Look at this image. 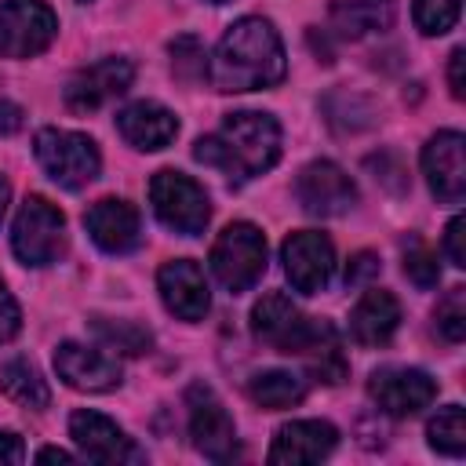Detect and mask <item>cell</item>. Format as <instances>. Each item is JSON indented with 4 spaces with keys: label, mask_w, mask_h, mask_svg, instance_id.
Returning <instances> with one entry per match:
<instances>
[{
    "label": "cell",
    "mask_w": 466,
    "mask_h": 466,
    "mask_svg": "<svg viewBox=\"0 0 466 466\" xmlns=\"http://www.w3.org/2000/svg\"><path fill=\"white\" fill-rule=\"evenodd\" d=\"M208 73L211 84L226 95L273 87L288 73L284 44L266 18H240L222 33L215 58L208 62Z\"/></svg>",
    "instance_id": "1"
},
{
    "label": "cell",
    "mask_w": 466,
    "mask_h": 466,
    "mask_svg": "<svg viewBox=\"0 0 466 466\" xmlns=\"http://www.w3.org/2000/svg\"><path fill=\"white\" fill-rule=\"evenodd\" d=\"M193 157L208 167L226 171L237 182L255 178L269 171L280 157V124L269 113H255V109L229 113L218 135L197 138Z\"/></svg>",
    "instance_id": "2"
},
{
    "label": "cell",
    "mask_w": 466,
    "mask_h": 466,
    "mask_svg": "<svg viewBox=\"0 0 466 466\" xmlns=\"http://www.w3.org/2000/svg\"><path fill=\"white\" fill-rule=\"evenodd\" d=\"M251 331L255 339L269 342L273 350L280 353H295V357H306L317 342L331 339L335 328L328 320H317V317H302L299 306L280 295V291H269L255 302L251 309Z\"/></svg>",
    "instance_id": "3"
},
{
    "label": "cell",
    "mask_w": 466,
    "mask_h": 466,
    "mask_svg": "<svg viewBox=\"0 0 466 466\" xmlns=\"http://www.w3.org/2000/svg\"><path fill=\"white\" fill-rule=\"evenodd\" d=\"M208 262H211L215 280L226 291H233V295L248 291L266 273V237H262V229L251 226V222H229L218 233V240L211 244Z\"/></svg>",
    "instance_id": "4"
},
{
    "label": "cell",
    "mask_w": 466,
    "mask_h": 466,
    "mask_svg": "<svg viewBox=\"0 0 466 466\" xmlns=\"http://www.w3.org/2000/svg\"><path fill=\"white\" fill-rule=\"evenodd\" d=\"M33 153H36L40 167L66 189H84L87 182H95V175L102 167L98 146L80 131L40 127L33 138Z\"/></svg>",
    "instance_id": "5"
},
{
    "label": "cell",
    "mask_w": 466,
    "mask_h": 466,
    "mask_svg": "<svg viewBox=\"0 0 466 466\" xmlns=\"http://www.w3.org/2000/svg\"><path fill=\"white\" fill-rule=\"evenodd\" d=\"M149 204H153L157 218L182 237L204 233V226L211 218V204H208L204 186L182 171H171V167H164L149 178Z\"/></svg>",
    "instance_id": "6"
},
{
    "label": "cell",
    "mask_w": 466,
    "mask_h": 466,
    "mask_svg": "<svg viewBox=\"0 0 466 466\" xmlns=\"http://www.w3.org/2000/svg\"><path fill=\"white\" fill-rule=\"evenodd\" d=\"M62 240H66V218L62 211L33 193L25 197L18 218H15V233H11V244H15V255L25 262V266H47L58 258L62 251Z\"/></svg>",
    "instance_id": "7"
},
{
    "label": "cell",
    "mask_w": 466,
    "mask_h": 466,
    "mask_svg": "<svg viewBox=\"0 0 466 466\" xmlns=\"http://www.w3.org/2000/svg\"><path fill=\"white\" fill-rule=\"evenodd\" d=\"M58 33V18L44 0H4L0 4V55L29 58L40 55Z\"/></svg>",
    "instance_id": "8"
},
{
    "label": "cell",
    "mask_w": 466,
    "mask_h": 466,
    "mask_svg": "<svg viewBox=\"0 0 466 466\" xmlns=\"http://www.w3.org/2000/svg\"><path fill=\"white\" fill-rule=\"evenodd\" d=\"M186 408H189V437L193 448L200 455H208L211 462H226L237 455V430L233 419L226 411V404L215 397L211 386L193 382L186 390Z\"/></svg>",
    "instance_id": "9"
},
{
    "label": "cell",
    "mask_w": 466,
    "mask_h": 466,
    "mask_svg": "<svg viewBox=\"0 0 466 466\" xmlns=\"http://www.w3.org/2000/svg\"><path fill=\"white\" fill-rule=\"evenodd\" d=\"M295 197L302 204L306 215H317V218H331V215H342L353 208L357 200V186L353 178L331 164V160H313L299 171L295 178Z\"/></svg>",
    "instance_id": "10"
},
{
    "label": "cell",
    "mask_w": 466,
    "mask_h": 466,
    "mask_svg": "<svg viewBox=\"0 0 466 466\" xmlns=\"http://www.w3.org/2000/svg\"><path fill=\"white\" fill-rule=\"evenodd\" d=\"M280 258H284V273H288L291 288L302 291V295L324 291L328 280H331V269H335V248L317 229L291 233L280 248Z\"/></svg>",
    "instance_id": "11"
},
{
    "label": "cell",
    "mask_w": 466,
    "mask_h": 466,
    "mask_svg": "<svg viewBox=\"0 0 466 466\" xmlns=\"http://www.w3.org/2000/svg\"><path fill=\"white\" fill-rule=\"evenodd\" d=\"M368 393L386 415L404 419L433 404L437 382L419 368H379L368 379Z\"/></svg>",
    "instance_id": "12"
},
{
    "label": "cell",
    "mask_w": 466,
    "mask_h": 466,
    "mask_svg": "<svg viewBox=\"0 0 466 466\" xmlns=\"http://www.w3.org/2000/svg\"><path fill=\"white\" fill-rule=\"evenodd\" d=\"M69 437L84 451V459L102 462V466H120V462H142V451L135 441L106 415L98 411H73L69 415Z\"/></svg>",
    "instance_id": "13"
},
{
    "label": "cell",
    "mask_w": 466,
    "mask_h": 466,
    "mask_svg": "<svg viewBox=\"0 0 466 466\" xmlns=\"http://www.w3.org/2000/svg\"><path fill=\"white\" fill-rule=\"evenodd\" d=\"M131 80H135V66L127 58H102V62L73 73V80L66 84V106L73 113H95L98 106L124 95L131 87Z\"/></svg>",
    "instance_id": "14"
},
{
    "label": "cell",
    "mask_w": 466,
    "mask_h": 466,
    "mask_svg": "<svg viewBox=\"0 0 466 466\" xmlns=\"http://www.w3.org/2000/svg\"><path fill=\"white\" fill-rule=\"evenodd\" d=\"M466 138L459 131H437L422 149V171L441 204H462L466 193Z\"/></svg>",
    "instance_id": "15"
},
{
    "label": "cell",
    "mask_w": 466,
    "mask_h": 466,
    "mask_svg": "<svg viewBox=\"0 0 466 466\" xmlns=\"http://www.w3.org/2000/svg\"><path fill=\"white\" fill-rule=\"evenodd\" d=\"M55 371L66 386L84 390V393H106L120 386V364L106 357L102 350H91L80 342H62L55 350Z\"/></svg>",
    "instance_id": "16"
},
{
    "label": "cell",
    "mask_w": 466,
    "mask_h": 466,
    "mask_svg": "<svg viewBox=\"0 0 466 466\" xmlns=\"http://www.w3.org/2000/svg\"><path fill=\"white\" fill-rule=\"evenodd\" d=\"M157 288H160V299L164 306L182 317V320H200L211 306V295H208V280H204V269L189 258H171L160 266L157 273Z\"/></svg>",
    "instance_id": "17"
},
{
    "label": "cell",
    "mask_w": 466,
    "mask_h": 466,
    "mask_svg": "<svg viewBox=\"0 0 466 466\" xmlns=\"http://www.w3.org/2000/svg\"><path fill=\"white\" fill-rule=\"evenodd\" d=\"M84 226L91 233V240L106 251V255H124L138 244L142 237V222H138V211L127 204V200H116V197H102L87 208L84 215Z\"/></svg>",
    "instance_id": "18"
},
{
    "label": "cell",
    "mask_w": 466,
    "mask_h": 466,
    "mask_svg": "<svg viewBox=\"0 0 466 466\" xmlns=\"http://www.w3.org/2000/svg\"><path fill=\"white\" fill-rule=\"evenodd\" d=\"M339 441V430L320 419H299L277 430L269 462L273 466H302V462H320Z\"/></svg>",
    "instance_id": "19"
},
{
    "label": "cell",
    "mask_w": 466,
    "mask_h": 466,
    "mask_svg": "<svg viewBox=\"0 0 466 466\" xmlns=\"http://www.w3.org/2000/svg\"><path fill=\"white\" fill-rule=\"evenodd\" d=\"M116 127H120L124 142L135 146V149H164L178 135L175 113L167 106H160V102H149V98L124 106L116 113Z\"/></svg>",
    "instance_id": "20"
},
{
    "label": "cell",
    "mask_w": 466,
    "mask_h": 466,
    "mask_svg": "<svg viewBox=\"0 0 466 466\" xmlns=\"http://www.w3.org/2000/svg\"><path fill=\"white\" fill-rule=\"evenodd\" d=\"M397 324H400V302L382 288L364 291L350 313V331L360 346H386Z\"/></svg>",
    "instance_id": "21"
},
{
    "label": "cell",
    "mask_w": 466,
    "mask_h": 466,
    "mask_svg": "<svg viewBox=\"0 0 466 466\" xmlns=\"http://www.w3.org/2000/svg\"><path fill=\"white\" fill-rule=\"evenodd\" d=\"M397 18V0H331V25L346 40L386 33Z\"/></svg>",
    "instance_id": "22"
},
{
    "label": "cell",
    "mask_w": 466,
    "mask_h": 466,
    "mask_svg": "<svg viewBox=\"0 0 466 466\" xmlns=\"http://www.w3.org/2000/svg\"><path fill=\"white\" fill-rule=\"evenodd\" d=\"M0 390H4V397H11L22 408H36L40 411V408L51 404V390H47L40 368L33 360H25V357H15V360H7L0 368Z\"/></svg>",
    "instance_id": "23"
},
{
    "label": "cell",
    "mask_w": 466,
    "mask_h": 466,
    "mask_svg": "<svg viewBox=\"0 0 466 466\" xmlns=\"http://www.w3.org/2000/svg\"><path fill=\"white\" fill-rule=\"evenodd\" d=\"M248 397L258 404V408H269V411H280V408H291L306 397V382L291 371H280V368H269V371H258L248 379Z\"/></svg>",
    "instance_id": "24"
},
{
    "label": "cell",
    "mask_w": 466,
    "mask_h": 466,
    "mask_svg": "<svg viewBox=\"0 0 466 466\" xmlns=\"http://www.w3.org/2000/svg\"><path fill=\"white\" fill-rule=\"evenodd\" d=\"M91 331L98 335V342L106 350H116V353H127V357H138L153 346V335L135 324V320H106V317H91Z\"/></svg>",
    "instance_id": "25"
},
{
    "label": "cell",
    "mask_w": 466,
    "mask_h": 466,
    "mask_svg": "<svg viewBox=\"0 0 466 466\" xmlns=\"http://www.w3.org/2000/svg\"><path fill=\"white\" fill-rule=\"evenodd\" d=\"M426 437H430V448H433V451L459 459V455L466 451V419H462V408H459V404L441 408V411L430 419Z\"/></svg>",
    "instance_id": "26"
},
{
    "label": "cell",
    "mask_w": 466,
    "mask_h": 466,
    "mask_svg": "<svg viewBox=\"0 0 466 466\" xmlns=\"http://www.w3.org/2000/svg\"><path fill=\"white\" fill-rule=\"evenodd\" d=\"M404 273H408V280L419 284V288H437V280H441L437 251L426 248L419 237L404 240Z\"/></svg>",
    "instance_id": "27"
},
{
    "label": "cell",
    "mask_w": 466,
    "mask_h": 466,
    "mask_svg": "<svg viewBox=\"0 0 466 466\" xmlns=\"http://www.w3.org/2000/svg\"><path fill=\"white\" fill-rule=\"evenodd\" d=\"M411 15H415L419 33L441 36V33H448V29L455 25V18H459V0H415Z\"/></svg>",
    "instance_id": "28"
},
{
    "label": "cell",
    "mask_w": 466,
    "mask_h": 466,
    "mask_svg": "<svg viewBox=\"0 0 466 466\" xmlns=\"http://www.w3.org/2000/svg\"><path fill=\"white\" fill-rule=\"evenodd\" d=\"M437 331L448 342H462L466 335V288H451L441 302H437Z\"/></svg>",
    "instance_id": "29"
},
{
    "label": "cell",
    "mask_w": 466,
    "mask_h": 466,
    "mask_svg": "<svg viewBox=\"0 0 466 466\" xmlns=\"http://www.w3.org/2000/svg\"><path fill=\"white\" fill-rule=\"evenodd\" d=\"M171 66L182 80H200L208 73V51L197 36H175L171 40Z\"/></svg>",
    "instance_id": "30"
},
{
    "label": "cell",
    "mask_w": 466,
    "mask_h": 466,
    "mask_svg": "<svg viewBox=\"0 0 466 466\" xmlns=\"http://www.w3.org/2000/svg\"><path fill=\"white\" fill-rule=\"evenodd\" d=\"M379 269H382V262H379L375 251H357V255L350 258V266H346V288L368 284L371 277H379Z\"/></svg>",
    "instance_id": "31"
},
{
    "label": "cell",
    "mask_w": 466,
    "mask_h": 466,
    "mask_svg": "<svg viewBox=\"0 0 466 466\" xmlns=\"http://www.w3.org/2000/svg\"><path fill=\"white\" fill-rule=\"evenodd\" d=\"M18 328H22L18 302L7 295V288H4V280H0V346H4V342H11V339L18 335Z\"/></svg>",
    "instance_id": "32"
},
{
    "label": "cell",
    "mask_w": 466,
    "mask_h": 466,
    "mask_svg": "<svg viewBox=\"0 0 466 466\" xmlns=\"http://www.w3.org/2000/svg\"><path fill=\"white\" fill-rule=\"evenodd\" d=\"M462 237H466V222H462V218H451L448 229H444V251H448V258H451L459 269L466 266V244H462Z\"/></svg>",
    "instance_id": "33"
},
{
    "label": "cell",
    "mask_w": 466,
    "mask_h": 466,
    "mask_svg": "<svg viewBox=\"0 0 466 466\" xmlns=\"http://www.w3.org/2000/svg\"><path fill=\"white\" fill-rule=\"evenodd\" d=\"M25 459V448H22V437L11 433V430H0V466H15Z\"/></svg>",
    "instance_id": "34"
},
{
    "label": "cell",
    "mask_w": 466,
    "mask_h": 466,
    "mask_svg": "<svg viewBox=\"0 0 466 466\" xmlns=\"http://www.w3.org/2000/svg\"><path fill=\"white\" fill-rule=\"evenodd\" d=\"M462 69H466V51H462V47H455V51H451V62H448V84H451V95H455V98H466Z\"/></svg>",
    "instance_id": "35"
},
{
    "label": "cell",
    "mask_w": 466,
    "mask_h": 466,
    "mask_svg": "<svg viewBox=\"0 0 466 466\" xmlns=\"http://www.w3.org/2000/svg\"><path fill=\"white\" fill-rule=\"evenodd\" d=\"M22 120H25L22 106L0 98V135H15V131H22Z\"/></svg>",
    "instance_id": "36"
},
{
    "label": "cell",
    "mask_w": 466,
    "mask_h": 466,
    "mask_svg": "<svg viewBox=\"0 0 466 466\" xmlns=\"http://www.w3.org/2000/svg\"><path fill=\"white\" fill-rule=\"evenodd\" d=\"M36 459H40V462H73V455L62 451V448H44Z\"/></svg>",
    "instance_id": "37"
},
{
    "label": "cell",
    "mask_w": 466,
    "mask_h": 466,
    "mask_svg": "<svg viewBox=\"0 0 466 466\" xmlns=\"http://www.w3.org/2000/svg\"><path fill=\"white\" fill-rule=\"evenodd\" d=\"M7 200H11V186H7V178L0 175V218H4V211H7Z\"/></svg>",
    "instance_id": "38"
},
{
    "label": "cell",
    "mask_w": 466,
    "mask_h": 466,
    "mask_svg": "<svg viewBox=\"0 0 466 466\" xmlns=\"http://www.w3.org/2000/svg\"><path fill=\"white\" fill-rule=\"evenodd\" d=\"M211 4H226V0H211Z\"/></svg>",
    "instance_id": "39"
}]
</instances>
